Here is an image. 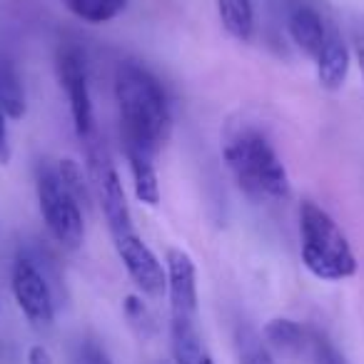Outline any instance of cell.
Instances as JSON below:
<instances>
[{
	"instance_id": "2e32d148",
	"label": "cell",
	"mask_w": 364,
	"mask_h": 364,
	"mask_svg": "<svg viewBox=\"0 0 364 364\" xmlns=\"http://www.w3.org/2000/svg\"><path fill=\"white\" fill-rule=\"evenodd\" d=\"M0 105L11 120H21L26 115V90L16 68L0 65Z\"/></svg>"
},
{
	"instance_id": "d4e9b609",
	"label": "cell",
	"mask_w": 364,
	"mask_h": 364,
	"mask_svg": "<svg viewBox=\"0 0 364 364\" xmlns=\"http://www.w3.org/2000/svg\"><path fill=\"white\" fill-rule=\"evenodd\" d=\"M354 53H357V63H359V70L364 75V33L357 36V43H354Z\"/></svg>"
},
{
	"instance_id": "7c38bea8",
	"label": "cell",
	"mask_w": 364,
	"mask_h": 364,
	"mask_svg": "<svg viewBox=\"0 0 364 364\" xmlns=\"http://www.w3.org/2000/svg\"><path fill=\"white\" fill-rule=\"evenodd\" d=\"M172 357L177 364H215L195 329V319H172Z\"/></svg>"
},
{
	"instance_id": "5b68a950",
	"label": "cell",
	"mask_w": 364,
	"mask_h": 364,
	"mask_svg": "<svg viewBox=\"0 0 364 364\" xmlns=\"http://www.w3.org/2000/svg\"><path fill=\"white\" fill-rule=\"evenodd\" d=\"M58 77H60V85L68 95V102H70V115L77 137L87 140L92 135V130H95V115H92L85 55L77 48L68 46L58 53Z\"/></svg>"
},
{
	"instance_id": "ffe728a7",
	"label": "cell",
	"mask_w": 364,
	"mask_h": 364,
	"mask_svg": "<svg viewBox=\"0 0 364 364\" xmlns=\"http://www.w3.org/2000/svg\"><path fill=\"white\" fill-rule=\"evenodd\" d=\"M75 364H112V359L107 357V352L102 347H97L95 342H85L77 349Z\"/></svg>"
},
{
	"instance_id": "3957f363",
	"label": "cell",
	"mask_w": 364,
	"mask_h": 364,
	"mask_svg": "<svg viewBox=\"0 0 364 364\" xmlns=\"http://www.w3.org/2000/svg\"><path fill=\"white\" fill-rule=\"evenodd\" d=\"M225 162L240 190L252 200H287L289 175L277 150L259 132H240L225 145Z\"/></svg>"
},
{
	"instance_id": "5bb4252c",
	"label": "cell",
	"mask_w": 364,
	"mask_h": 364,
	"mask_svg": "<svg viewBox=\"0 0 364 364\" xmlns=\"http://www.w3.org/2000/svg\"><path fill=\"white\" fill-rule=\"evenodd\" d=\"M218 13L223 28L240 43H247L255 33L252 0H218Z\"/></svg>"
},
{
	"instance_id": "8992f818",
	"label": "cell",
	"mask_w": 364,
	"mask_h": 364,
	"mask_svg": "<svg viewBox=\"0 0 364 364\" xmlns=\"http://www.w3.org/2000/svg\"><path fill=\"white\" fill-rule=\"evenodd\" d=\"M13 297L21 312L28 317L33 327H50L55 319V299L46 274L38 269L31 257H18L13 262Z\"/></svg>"
},
{
	"instance_id": "9c48e42d",
	"label": "cell",
	"mask_w": 364,
	"mask_h": 364,
	"mask_svg": "<svg viewBox=\"0 0 364 364\" xmlns=\"http://www.w3.org/2000/svg\"><path fill=\"white\" fill-rule=\"evenodd\" d=\"M167 294H170L172 319H195L198 312V272L188 252H167Z\"/></svg>"
},
{
	"instance_id": "cb8c5ba5",
	"label": "cell",
	"mask_w": 364,
	"mask_h": 364,
	"mask_svg": "<svg viewBox=\"0 0 364 364\" xmlns=\"http://www.w3.org/2000/svg\"><path fill=\"white\" fill-rule=\"evenodd\" d=\"M28 364H53V357L43 344H36V347H31V352H28Z\"/></svg>"
},
{
	"instance_id": "7a4b0ae2",
	"label": "cell",
	"mask_w": 364,
	"mask_h": 364,
	"mask_svg": "<svg viewBox=\"0 0 364 364\" xmlns=\"http://www.w3.org/2000/svg\"><path fill=\"white\" fill-rule=\"evenodd\" d=\"M299 240L302 264L307 272L324 282H342L357 272V257L339 225L312 200L299 208Z\"/></svg>"
},
{
	"instance_id": "6da1fadb",
	"label": "cell",
	"mask_w": 364,
	"mask_h": 364,
	"mask_svg": "<svg viewBox=\"0 0 364 364\" xmlns=\"http://www.w3.org/2000/svg\"><path fill=\"white\" fill-rule=\"evenodd\" d=\"M115 100L125 150L157 155L172 132L170 100L160 80L137 63H122L115 75Z\"/></svg>"
},
{
	"instance_id": "7402d4cb",
	"label": "cell",
	"mask_w": 364,
	"mask_h": 364,
	"mask_svg": "<svg viewBox=\"0 0 364 364\" xmlns=\"http://www.w3.org/2000/svg\"><path fill=\"white\" fill-rule=\"evenodd\" d=\"M11 160V137H8V115L0 105V162L6 165Z\"/></svg>"
},
{
	"instance_id": "603a6c76",
	"label": "cell",
	"mask_w": 364,
	"mask_h": 364,
	"mask_svg": "<svg viewBox=\"0 0 364 364\" xmlns=\"http://www.w3.org/2000/svg\"><path fill=\"white\" fill-rule=\"evenodd\" d=\"M317 359H319V364H347V359H344L332 344L322 342V339L317 342Z\"/></svg>"
},
{
	"instance_id": "4fadbf2b",
	"label": "cell",
	"mask_w": 364,
	"mask_h": 364,
	"mask_svg": "<svg viewBox=\"0 0 364 364\" xmlns=\"http://www.w3.org/2000/svg\"><path fill=\"white\" fill-rule=\"evenodd\" d=\"M127 162H130V172H132V185H135V195L140 203L155 208L160 203V182H157V172H155V155L142 150H125Z\"/></svg>"
},
{
	"instance_id": "44dd1931",
	"label": "cell",
	"mask_w": 364,
	"mask_h": 364,
	"mask_svg": "<svg viewBox=\"0 0 364 364\" xmlns=\"http://www.w3.org/2000/svg\"><path fill=\"white\" fill-rule=\"evenodd\" d=\"M125 309H127V317H130L135 324H142V327H152L150 312H147V307L137 297H127Z\"/></svg>"
},
{
	"instance_id": "8fae6325",
	"label": "cell",
	"mask_w": 364,
	"mask_h": 364,
	"mask_svg": "<svg viewBox=\"0 0 364 364\" xmlns=\"http://www.w3.org/2000/svg\"><path fill=\"white\" fill-rule=\"evenodd\" d=\"M317 80L324 90H339L349 73V50L337 33H329L322 50L317 53Z\"/></svg>"
},
{
	"instance_id": "ac0fdd59",
	"label": "cell",
	"mask_w": 364,
	"mask_h": 364,
	"mask_svg": "<svg viewBox=\"0 0 364 364\" xmlns=\"http://www.w3.org/2000/svg\"><path fill=\"white\" fill-rule=\"evenodd\" d=\"M58 177L63 180L70 195L77 200V203H85L87 200V185H85V177H82V170L77 167L75 160H60L55 167Z\"/></svg>"
},
{
	"instance_id": "e0dca14e",
	"label": "cell",
	"mask_w": 364,
	"mask_h": 364,
	"mask_svg": "<svg viewBox=\"0 0 364 364\" xmlns=\"http://www.w3.org/2000/svg\"><path fill=\"white\" fill-rule=\"evenodd\" d=\"M264 334H267L269 342L277 344V347H282V349L302 347V339H304L299 324L292 322V319H272V322L264 327Z\"/></svg>"
},
{
	"instance_id": "30bf717a",
	"label": "cell",
	"mask_w": 364,
	"mask_h": 364,
	"mask_svg": "<svg viewBox=\"0 0 364 364\" xmlns=\"http://www.w3.org/2000/svg\"><path fill=\"white\" fill-rule=\"evenodd\" d=\"M287 31L294 46L309 58H317V53L322 50L324 41H327V36H329L322 16H319L312 6H307V3H299V6H294L292 11H289Z\"/></svg>"
},
{
	"instance_id": "277c9868",
	"label": "cell",
	"mask_w": 364,
	"mask_h": 364,
	"mask_svg": "<svg viewBox=\"0 0 364 364\" xmlns=\"http://www.w3.org/2000/svg\"><path fill=\"white\" fill-rule=\"evenodd\" d=\"M38 205L46 220L48 232L55 242L68 250H77L85 240V223H82L80 203L70 195V190L63 185L55 167H41L38 172Z\"/></svg>"
},
{
	"instance_id": "9a60e30c",
	"label": "cell",
	"mask_w": 364,
	"mask_h": 364,
	"mask_svg": "<svg viewBox=\"0 0 364 364\" xmlns=\"http://www.w3.org/2000/svg\"><path fill=\"white\" fill-rule=\"evenodd\" d=\"M63 6L90 26H102L120 16L127 8V0H63Z\"/></svg>"
},
{
	"instance_id": "52a82bcc",
	"label": "cell",
	"mask_w": 364,
	"mask_h": 364,
	"mask_svg": "<svg viewBox=\"0 0 364 364\" xmlns=\"http://www.w3.org/2000/svg\"><path fill=\"white\" fill-rule=\"evenodd\" d=\"M112 242H115L117 257L122 259V264H125L130 279L137 284V289L152 299L162 297L167 292V272L160 259L155 257V252L140 240V235L135 230L112 235Z\"/></svg>"
},
{
	"instance_id": "ba28073f",
	"label": "cell",
	"mask_w": 364,
	"mask_h": 364,
	"mask_svg": "<svg viewBox=\"0 0 364 364\" xmlns=\"http://www.w3.org/2000/svg\"><path fill=\"white\" fill-rule=\"evenodd\" d=\"M90 172H92V185H95L97 198H100V205H102V213H105L107 228H110V235H122V232L135 230L132 228L130 205H127V200H125L120 175H117V170L112 167V162L107 160V155L92 152Z\"/></svg>"
},
{
	"instance_id": "d6986e66",
	"label": "cell",
	"mask_w": 364,
	"mask_h": 364,
	"mask_svg": "<svg viewBox=\"0 0 364 364\" xmlns=\"http://www.w3.org/2000/svg\"><path fill=\"white\" fill-rule=\"evenodd\" d=\"M240 364H274V359L252 332H240Z\"/></svg>"
}]
</instances>
